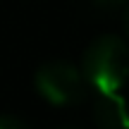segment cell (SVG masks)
<instances>
[{
	"instance_id": "3",
	"label": "cell",
	"mask_w": 129,
	"mask_h": 129,
	"mask_svg": "<svg viewBox=\"0 0 129 129\" xmlns=\"http://www.w3.org/2000/svg\"><path fill=\"white\" fill-rule=\"evenodd\" d=\"M93 122L98 129H129V103L120 91L98 93L93 103Z\"/></svg>"
},
{
	"instance_id": "5",
	"label": "cell",
	"mask_w": 129,
	"mask_h": 129,
	"mask_svg": "<svg viewBox=\"0 0 129 129\" xmlns=\"http://www.w3.org/2000/svg\"><path fill=\"white\" fill-rule=\"evenodd\" d=\"M0 129H31V127L14 115H0Z\"/></svg>"
},
{
	"instance_id": "1",
	"label": "cell",
	"mask_w": 129,
	"mask_h": 129,
	"mask_svg": "<svg viewBox=\"0 0 129 129\" xmlns=\"http://www.w3.org/2000/svg\"><path fill=\"white\" fill-rule=\"evenodd\" d=\"M81 72L98 93L120 91L129 79V43L122 36H98L84 53Z\"/></svg>"
},
{
	"instance_id": "4",
	"label": "cell",
	"mask_w": 129,
	"mask_h": 129,
	"mask_svg": "<svg viewBox=\"0 0 129 129\" xmlns=\"http://www.w3.org/2000/svg\"><path fill=\"white\" fill-rule=\"evenodd\" d=\"M93 5H96L98 10H105V12H117V10L124 12L129 0H93Z\"/></svg>"
},
{
	"instance_id": "6",
	"label": "cell",
	"mask_w": 129,
	"mask_h": 129,
	"mask_svg": "<svg viewBox=\"0 0 129 129\" xmlns=\"http://www.w3.org/2000/svg\"><path fill=\"white\" fill-rule=\"evenodd\" d=\"M122 14H124V29H127V36H129V5L124 7V12H122Z\"/></svg>"
},
{
	"instance_id": "2",
	"label": "cell",
	"mask_w": 129,
	"mask_h": 129,
	"mask_svg": "<svg viewBox=\"0 0 129 129\" xmlns=\"http://www.w3.org/2000/svg\"><path fill=\"white\" fill-rule=\"evenodd\" d=\"M34 84H36V91L53 105H74L86 96L84 72L64 60L41 64L34 77Z\"/></svg>"
}]
</instances>
